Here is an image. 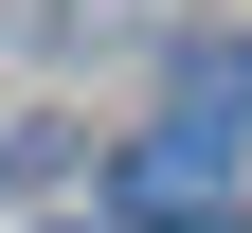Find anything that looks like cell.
I'll return each mask as SVG.
<instances>
[{"label": "cell", "mask_w": 252, "mask_h": 233, "mask_svg": "<svg viewBox=\"0 0 252 233\" xmlns=\"http://www.w3.org/2000/svg\"><path fill=\"white\" fill-rule=\"evenodd\" d=\"M216 233H234V215H216Z\"/></svg>", "instance_id": "obj_2"}, {"label": "cell", "mask_w": 252, "mask_h": 233, "mask_svg": "<svg viewBox=\"0 0 252 233\" xmlns=\"http://www.w3.org/2000/svg\"><path fill=\"white\" fill-rule=\"evenodd\" d=\"M234 144H252L234 108H162L144 144L108 161V197H126L144 233H216V215H234Z\"/></svg>", "instance_id": "obj_1"}]
</instances>
